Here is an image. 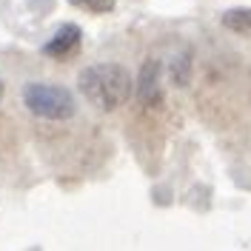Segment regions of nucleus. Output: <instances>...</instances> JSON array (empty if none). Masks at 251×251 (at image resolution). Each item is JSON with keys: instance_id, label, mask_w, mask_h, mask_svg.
<instances>
[{"instance_id": "obj_1", "label": "nucleus", "mask_w": 251, "mask_h": 251, "mask_svg": "<svg viewBox=\"0 0 251 251\" xmlns=\"http://www.w3.org/2000/svg\"><path fill=\"white\" fill-rule=\"evenodd\" d=\"M77 92L94 109L114 111L131 97L134 80H131V72L120 63H94L77 75Z\"/></svg>"}, {"instance_id": "obj_2", "label": "nucleus", "mask_w": 251, "mask_h": 251, "mask_svg": "<svg viewBox=\"0 0 251 251\" xmlns=\"http://www.w3.org/2000/svg\"><path fill=\"white\" fill-rule=\"evenodd\" d=\"M23 106L40 120H72L75 117V94L57 83H26Z\"/></svg>"}, {"instance_id": "obj_3", "label": "nucleus", "mask_w": 251, "mask_h": 251, "mask_svg": "<svg viewBox=\"0 0 251 251\" xmlns=\"http://www.w3.org/2000/svg\"><path fill=\"white\" fill-rule=\"evenodd\" d=\"M80 40H83V31H80L77 23H63L60 29L51 34V40L43 43V54L51 57V60H69V57H75L80 49Z\"/></svg>"}, {"instance_id": "obj_4", "label": "nucleus", "mask_w": 251, "mask_h": 251, "mask_svg": "<svg viewBox=\"0 0 251 251\" xmlns=\"http://www.w3.org/2000/svg\"><path fill=\"white\" fill-rule=\"evenodd\" d=\"M160 72H163V63L157 60V57H149V60L143 63L140 80H137V97H140L143 106L160 103V77H163Z\"/></svg>"}, {"instance_id": "obj_5", "label": "nucleus", "mask_w": 251, "mask_h": 251, "mask_svg": "<svg viewBox=\"0 0 251 251\" xmlns=\"http://www.w3.org/2000/svg\"><path fill=\"white\" fill-rule=\"evenodd\" d=\"M223 29H228L231 34L240 37H251V9H228L220 17Z\"/></svg>"}, {"instance_id": "obj_6", "label": "nucleus", "mask_w": 251, "mask_h": 251, "mask_svg": "<svg viewBox=\"0 0 251 251\" xmlns=\"http://www.w3.org/2000/svg\"><path fill=\"white\" fill-rule=\"evenodd\" d=\"M169 77L177 89H186L191 83V51H180L174 54L172 63H169Z\"/></svg>"}, {"instance_id": "obj_7", "label": "nucleus", "mask_w": 251, "mask_h": 251, "mask_svg": "<svg viewBox=\"0 0 251 251\" xmlns=\"http://www.w3.org/2000/svg\"><path fill=\"white\" fill-rule=\"evenodd\" d=\"M69 3L83 9V12H92V15H106V12L114 9L117 0H69Z\"/></svg>"}, {"instance_id": "obj_8", "label": "nucleus", "mask_w": 251, "mask_h": 251, "mask_svg": "<svg viewBox=\"0 0 251 251\" xmlns=\"http://www.w3.org/2000/svg\"><path fill=\"white\" fill-rule=\"evenodd\" d=\"M0 97H3V83H0Z\"/></svg>"}]
</instances>
